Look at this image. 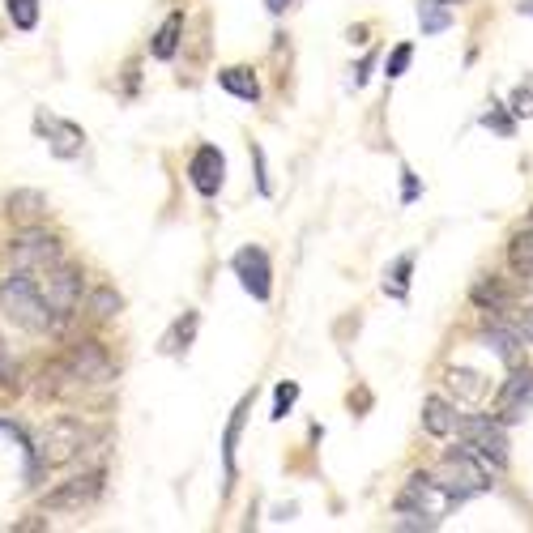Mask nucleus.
<instances>
[{
    "label": "nucleus",
    "mask_w": 533,
    "mask_h": 533,
    "mask_svg": "<svg viewBox=\"0 0 533 533\" xmlns=\"http://www.w3.org/2000/svg\"><path fill=\"white\" fill-rule=\"evenodd\" d=\"M111 380V359L99 342H77L69 346L60 363L43 371V397H60L69 389H86V384H107Z\"/></svg>",
    "instance_id": "nucleus-1"
},
{
    "label": "nucleus",
    "mask_w": 533,
    "mask_h": 533,
    "mask_svg": "<svg viewBox=\"0 0 533 533\" xmlns=\"http://www.w3.org/2000/svg\"><path fill=\"white\" fill-rule=\"evenodd\" d=\"M0 312H5L13 325H22L26 333H56L60 316L47 308V299L39 295V286L30 273L13 269L5 282H0Z\"/></svg>",
    "instance_id": "nucleus-2"
},
{
    "label": "nucleus",
    "mask_w": 533,
    "mask_h": 533,
    "mask_svg": "<svg viewBox=\"0 0 533 533\" xmlns=\"http://www.w3.org/2000/svg\"><path fill=\"white\" fill-rule=\"evenodd\" d=\"M431 478L440 482V491L452 499V504H465L470 495L491 491V465L482 461L470 444L448 448V452H444V461H440V470H435Z\"/></svg>",
    "instance_id": "nucleus-3"
},
{
    "label": "nucleus",
    "mask_w": 533,
    "mask_h": 533,
    "mask_svg": "<svg viewBox=\"0 0 533 533\" xmlns=\"http://www.w3.org/2000/svg\"><path fill=\"white\" fill-rule=\"evenodd\" d=\"M90 444V427L82 418H56L47 423L35 440V457H30V478L39 470H56V465H69L73 457H82Z\"/></svg>",
    "instance_id": "nucleus-4"
},
{
    "label": "nucleus",
    "mask_w": 533,
    "mask_h": 533,
    "mask_svg": "<svg viewBox=\"0 0 533 533\" xmlns=\"http://www.w3.org/2000/svg\"><path fill=\"white\" fill-rule=\"evenodd\" d=\"M457 435L461 444H470L491 470H504L508 465V435H504V423L495 414H461L457 418Z\"/></svg>",
    "instance_id": "nucleus-5"
},
{
    "label": "nucleus",
    "mask_w": 533,
    "mask_h": 533,
    "mask_svg": "<svg viewBox=\"0 0 533 533\" xmlns=\"http://www.w3.org/2000/svg\"><path fill=\"white\" fill-rule=\"evenodd\" d=\"M39 286V295L47 299V308H52L60 320L64 316H73V308L82 303V269H73V265H52V269H43V273H30Z\"/></svg>",
    "instance_id": "nucleus-6"
},
{
    "label": "nucleus",
    "mask_w": 533,
    "mask_h": 533,
    "mask_svg": "<svg viewBox=\"0 0 533 533\" xmlns=\"http://www.w3.org/2000/svg\"><path fill=\"white\" fill-rule=\"evenodd\" d=\"M9 261H13V269H22V273H43V269L60 265L64 256H60L56 235L39 231V226H26L22 235H13V244H9Z\"/></svg>",
    "instance_id": "nucleus-7"
},
{
    "label": "nucleus",
    "mask_w": 533,
    "mask_h": 533,
    "mask_svg": "<svg viewBox=\"0 0 533 533\" xmlns=\"http://www.w3.org/2000/svg\"><path fill=\"white\" fill-rule=\"evenodd\" d=\"M231 269H235L239 286H244L256 303H269V295H273V265H269V252L265 248H256V244L239 248L231 256Z\"/></svg>",
    "instance_id": "nucleus-8"
},
{
    "label": "nucleus",
    "mask_w": 533,
    "mask_h": 533,
    "mask_svg": "<svg viewBox=\"0 0 533 533\" xmlns=\"http://www.w3.org/2000/svg\"><path fill=\"white\" fill-rule=\"evenodd\" d=\"M529 410H533V367H512L504 389L495 393V418L508 427V423H521Z\"/></svg>",
    "instance_id": "nucleus-9"
},
{
    "label": "nucleus",
    "mask_w": 533,
    "mask_h": 533,
    "mask_svg": "<svg viewBox=\"0 0 533 533\" xmlns=\"http://www.w3.org/2000/svg\"><path fill=\"white\" fill-rule=\"evenodd\" d=\"M103 482L107 474L103 470H90L82 478H69L64 487H56L52 495H43V508L47 512H77V508H90L94 499L103 495Z\"/></svg>",
    "instance_id": "nucleus-10"
},
{
    "label": "nucleus",
    "mask_w": 533,
    "mask_h": 533,
    "mask_svg": "<svg viewBox=\"0 0 533 533\" xmlns=\"http://www.w3.org/2000/svg\"><path fill=\"white\" fill-rule=\"evenodd\" d=\"M444 508H452V499L440 491V482H435L431 474H410L406 491L397 495V512H423V516H431V521H440Z\"/></svg>",
    "instance_id": "nucleus-11"
},
{
    "label": "nucleus",
    "mask_w": 533,
    "mask_h": 533,
    "mask_svg": "<svg viewBox=\"0 0 533 533\" xmlns=\"http://www.w3.org/2000/svg\"><path fill=\"white\" fill-rule=\"evenodd\" d=\"M35 128L47 137V145H52L56 158H77V154H82V145H86L82 124L60 120V116H47V111H39V116H35Z\"/></svg>",
    "instance_id": "nucleus-12"
},
{
    "label": "nucleus",
    "mask_w": 533,
    "mask_h": 533,
    "mask_svg": "<svg viewBox=\"0 0 533 533\" xmlns=\"http://www.w3.org/2000/svg\"><path fill=\"white\" fill-rule=\"evenodd\" d=\"M188 180H192V188H197L201 197H218V188L226 180V158H222L218 145H201V150L192 154Z\"/></svg>",
    "instance_id": "nucleus-13"
},
{
    "label": "nucleus",
    "mask_w": 533,
    "mask_h": 533,
    "mask_svg": "<svg viewBox=\"0 0 533 533\" xmlns=\"http://www.w3.org/2000/svg\"><path fill=\"white\" fill-rule=\"evenodd\" d=\"M482 337H487V350H495L499 354V363H508V367H521L525 363V337H521V329H508L504 320H482Z\"/></svg>",
    "instance_id": "nucleus-14"
},
{
    "label": "nucleus",
    "mask_w": 533,
    "mask_h": 533,
    "mask_svg": "<svg viewBox=\"0 0 533 533\" xmlns=\"http://www.w3.org/2000/svg\"><path fill=\"white\" fill-rule=\"evenodd\" d=\"M457 406H448L444 397H427L423 401V431L435 435V440H444V435L457 431Z\"/></svg>",
    "instance_id": "nucleus-15"
},
{
    "label": "nucleus",
    "mask_w": 533,
    "mask_h": 533,
    "mask_svg": "<svg viewBox=\"0 0 533 533\" xmlns=\"http://www.w3.org/2000/svg\"><path fill=\"white\" fill-rule=\"evenodd\" d=\"M218 86L226 94H235V99H244V103H261V82H256V73L244 69V64H235V69H222L218 73Z\"/></svg>",
    "instance_id": "nucleus-16"
},
{
    "label": "nucleus",
    "mask_w": 533,
    "mask_h": 533,
    "mask_svg": "<svg viewBox=\"0 0 533 533\" xmlns=\"http://www.w3.org/2000/svg\"><path fill=\"white\" fill-rule=\"evenodd\" d=\"M5 209H9V218H18V222L30 226V222H39L47 214V197L39 188H18V192H9Z\"/></svg>",
    "instance_id": "nucleus-17"
},
{
    "label": "nucleus",
    "mask_w": 533,
    "mask_h": 533,
    "mask_svg": "<svg viewBox=\"0 0 533 533\" xmlns=\"http://www.w3.org/2000/svg\"><path fill=\"white\" fill-rule=\"evenodd\" d=\"M180 35H184V13L175 9V13H167V22L158 26V35L150 43V56L154 60H171L175 52H180Z\"/></svg>",
    "instance_id": "nucleus-18"
},
{
    "label": "nucleus",
    "mask_w": 533,
    "mask_h": 533,
    "mask_svg": "<svg viewBox=\"0 0 533 533\" xmlns=\"http://www.w3.org/2000/svg\"><path fill=\"white\" fill-rule=\"evenodd\" d=\"M252 410V397H244L226 423V435H222V465H226V482H235V444H239V431H244V418Z\"/></svg>",
    "instance_id": "nucleus-19"
},
{
    "label": "nucleus",
    "mask_w": 533,
    "mask_h": 533,
    "mask_svg": "<svg viewBox=\"0 0 533 533\" xmlns=\"http://www.w3.org/2000/svg\"><path fill=\"white\" fill-rule=\"evenodd\" d=\"M508 261H512L516 273H521V282L533 290V226H529V231H521V235H512Z\"/></svg>",
    "instance_id": "nucleus-20"
},
{
    "label": "nucleus",
    "mask_w": 533,
    "mask_h": 533,
    "mask_svg": "<svg viewBox=\"0 0 533 533\" xmlns=\"http://www.w3.org/2000/svg\"><path fill=\"white\" fill-rule=\"evenodd\" d=\"M197 329H201V316H197V312H184V316L167 329V337H163V354H184V350L192 346V337H197Z\"/></svg>",
    "instance_id": "nucleus-21"
},
{
    "label": "nucleus",
    "mask_w": 533,
    "mask_h": 533,
    "mask_svg": "<svg viewBox=\"0 0 533 533\" xmlns=\"http://www.w3.org/2000/svg\"><path fill=\"white\" fill-rule=\"evenodd\" d=\"M418 26H423V35H444L452 26V5L448 0H418Z\"/></svg>",
    "instance_id": "nucleus-22"
},
{
    "label": "nucleus",
    "mask_w": 533,
    "mask_h": 533,
    "mask_svg": "<svg viewBox=\"0 0 533 533\" xmlns=\"http://www.w3.org/2000/svg\"><path fill=\"white\" fill-rule=\"evenodd\" d=\"M448 389L457 393L461 401H478L482 393H487V384H482V376H478V371H470V367H452L448 371Z\"/></svg>",
    "instance_id": "nucleus-23"
},
{
    "label": "nucleus",
    "mask_w": 533,
    "mask_h": 533,
    "mask_svg": "<svg viewBox=\"0 0 533 533\" xmlns=\"http://www.w3.org/2000/svg\"><path fill=\"white\" fill-rule=\"evenodd\" d=\"M470 299L478 303V308H487V312L508 308V290H504V282H499V278H482V282H474Z\"/></svg>",
    "instance_id": "nucleus-24"
},
{
    "label": "nucleus",
    "mask_w": 533,
    "mask_h": 533,
    "mask_svg": "<svg viewBox=\"0 0 533 533\" xmlns=\"http://www.w3.org/2000/svg\"><path fill=\"white\" fill-rule=\"evenodd\" d=\"M120 308H124V299H120L111 286L90 290V299H86V312H90L94 320H111V316H120Z\"/></svg>",
    "instance_id": "nucleus-25"
},
{
    "label": "nucleus",
    "mask_w": 533,
    "mask_h": 533,
    "mask_svg": "<svg viewBox=\"0 0 533 533\" xmlns=\"http://www.w3.org/2000/svg\"><path fill=\"white\" fill-rule=\"evenodd\" d=\"M410 269H414V256H397V265L389 269V278H384V295L406 299L410 295Z\"/></svg>",
    "instance_id": "nucleus-26"
},
{
    "label": "nucleus",
    "mask_w": 533,
    "mask_h": 533,
    "mask_svg": "<svg viewBox=\"0 0 533 533\" xmlns=\"http://www.w3.org/2000/svg\"><path fill=\"white\" fill-rule=\"evenodd\" d=\"M9 5V22L18 30H35L39 26V0H5Z\"/></svg>",
    "instance_id": "nucleus-27"
},
{
    "label": "nucleus",
    "mask_w": 533,
    "mask_h": 533,
    "mask_svg": "<svg viewBox=\"0 0 533 533\" xmlns=\"http://www.w3.org/2000/svg\"><path fill=\"white\" fill-rule=\"evenodd\" d=\"M295 401H299V384H295V380H282L278 389H273V410H269L273 423H282V418L290 414V406H295Z\"/></svg>",
    "instance_id": "nucleus-28"
},
{
    "label": "nucleus",
    "mask_w": 533,
    "mask_h": 533,
    "mask_svg": "<svg viewBox=\"0 0 533 533\" xmlns=\"http://www.w3.org/2000/svg\"><path fill=\"white\" fill-rule=\"evenodd\" d=\"M410 60H414V47H410V43H397L393 56H389V64H384V77H389V82H397V77L410 69Z\"/></svg>",
    "instance_id": "nucleus-29"
},
{
    "label": "nucleus",
    "mask_w": 533,
    "mask_h": 533,
    "mask_svg": "<svg viewBox=\"0 0 533 533\" xmlns=\"http://www.w3.org/2000/svg\"><path fill=\"white\" fill-rule=\"evenodd\" d=\"M512 116H525V120L533 116V90H525V86H521V90L512 94Z\"/></svg>",
    "instance_id": "nucleus-30"
},
{
    "label": "nucleus",
    "mask_w": 533,
    "mask_h": 533,
    "mask_svg": "<svg viewBox=\"0 0 533 533\" xmlns=\"http://www.w3.org/2000/svg\"><path fill=\"white\" fill-rule=\"evenodd\" d=\"M482 124H487V128H495V133H504V137L512 133V120H508V116H504V111H499L495 103H491V111H487V116H482Z\"/></svg>",
    "instance_id": "nucleus-31"
},
{
    "label": "nucleus",
    "mask_w": 533,
    "mask_h": 533,
    "mask_svg": "<svg viewBox=\"0 0 533 533\" xmlns=\"http://www.w3.org/2000/svg\"><path fill=\"white\" fill-rule=\"evenodd\" d=\"M252 158H256V184H261V192L269 197V192H273V184H269V171H265V150H261V145H252Z\"/></svg>",
    "instance_id": "nucleus-32"
},
{
    "label": "nucleus",
    "mask_w": 533,
    "mask_h": 533,
    "mask_svg": "<svg viewBox=\"0 0 533 533\" xmlns=\"http://www.w3.org/2000/svg\"><path fill=\"white\" fill-rule=\"evenodd\" d=\"M516 329H521L525 342H533V308H525V312H521V320H516Z\"/></svg>",
    "instance_id": "nucleus-33"
},
{
    "label": "nucleus",
    "mask_w": 533,
    "mask_h": 533,
    "mask_svg": "<svg viewBox=\"0 0 533 533\" xmlns=\"http://www.w3.org/2000/svg\"><path fill=\"white\" fill-rule=\"evenodd\" d=\"M265 5H269V13H286V9H290V0H265Z\"/></svg>",
    "instance_id": "nucleus-34"
},
{
    "label": "nucleus",
    "mask_w": 533,
    "mask_h": 533,
    "mask_svg": "<svg viewBox=\"0 0 533 533\" xmlns=\"http://www.w3.org/2000/svg\"><path fill=\"white\" fill-rule=\"evenodd\" d=\"M401 175H406V201H414V192H418V184H414V175H410V171H401Z\"/></svg>",
    "instance_id": "nucleus-35"
},
{
    "label": "nucleus",
    "mask_w": 533,
    "mask_h": 533,
    "mask_svg": "<svg viewBox=\"0 0 533 533\" xmlns=\"http://www.w3.org/2000/svg\"><path fill=\"white\" fill-rule=\"evenodd\" d=\"M521 13H529V18H533V0H521Z\"/></svg>",
    "instance_id": "nucleus-36"
},
{
    "label": "nucleus",
    "mask_w": 533,
    "mask_h": 533,
    "mask_svg": "<svg viewBox=\"0 0 533 533\" xmlns=\"http://www.w3.org/2000/svg\"><path fill=\"white\" fill-rule=\"evenodd\" d=\"M448 5H457V0H448Z\"/></svg>",
    "instance_id": "nucleus-37"
}]
</instances>
